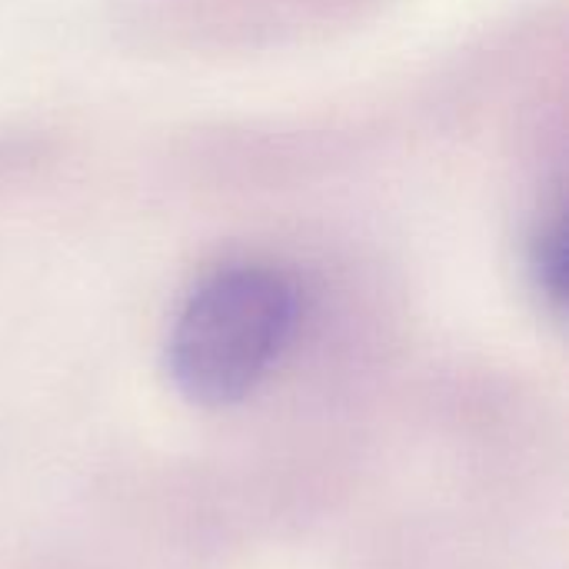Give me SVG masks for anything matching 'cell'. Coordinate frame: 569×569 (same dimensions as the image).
<instances>
[{
  "mask_svg": "<svg viewBox=\"0 0 569 569\" xmlns=\"http://www.w3.org/2000/svg\"><path fill=\"white\" fill-rule=\"evenodd\" d=\"M300 317L297 283L267 263H230L180 303L167 337L173 387L200 407L243 400L280 360Z\"/></svg>",
  "mask_w": 569,
  "mask_h": 569,
  "instance_id": "obj_1",
  "label": "cell"
},
{
  "mask_svg": "<svg viewBox=\"0 0 569 569\" xmlns=\"http://www.w3.org/2000/svg\"><path fill=\"white\" fill-rule=\"evenodd\" d=\"M530 277H533V287L543 297V303L550 310L563 313V300H567V233H563V220L543 223L533 233Z\"/></svg>",
  "mask_w": 569,
  "mask_h": 569,
  "instance_id": "obj_2",
  "label": "cell"
}]
</instances>
